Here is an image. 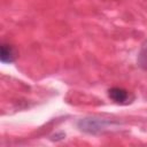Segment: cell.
<instances>
[{
	"label": "cell",
	"instance_id": "6da1fadb",
	"mask_svg": "<svg viewBox=\"0 0 147 147\" xmlns=\"http://www.w3.org/2000/svg\"><path fill=\"white\" fill-rule=\"evenodd\" d=\"M108 96L114 102L119 103V105H126V103L131 102L129 91H126L122 87H111V88H109L108 90Z\"/></svg>",
	"mask_w": 147,
	"mask_h": 147
},
{
	"label": "cell",
	"instance_id": "7a4b0ae2",
	"mask_svg": "<svg viewBox=\"0 0 147 147\" xmlns=\"http://www.w3.org/2000/svg\"><path fill=\"white\" fill-rule=\"evenodd\" d=\"M16 51L15 48L9 44H1V53H0V60L2 63H11L16 59Z\"/></svg>",
	"mask_w": 147,
	"mask_h": 147
},
{
	"label": "cell",
	"instance_id": "3957f363",
	"mask_svg": "<svg viewBox=\"0 0 147 147\" xmlns=\"http://www.w3.org/2000/svg\"><path fill=\"white\" fill-rule=\"evenodd\" d=\"M79 126L82 127V130H84L86 132L94 133V132H96V131H99L100 129L103 127V121L86 118V119H83V121L79 122Z\"/></svg>",
	"mask_w": 147,
	"mask_h": 147
}]
</instances>
